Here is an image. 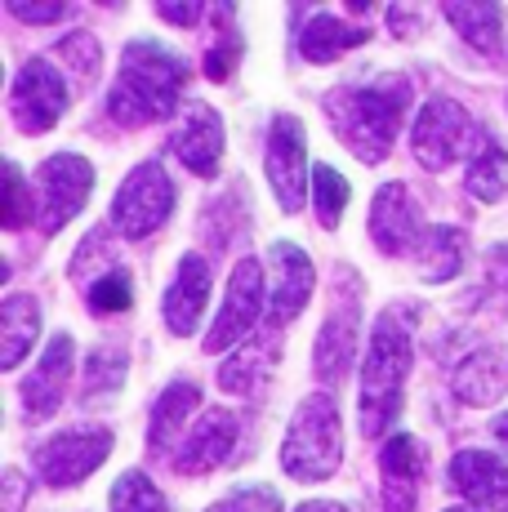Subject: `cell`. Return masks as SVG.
I'll return each mask as SVG.
<instances>
[{
    "label": "cell",
    "instance_id": "obj_17",
    "mask_svg": "<svg viewBox=\"0 0 508 512\" xmlns=\"http://www.w3.org/2000/svg\"><path fill=\"white\" fill-rule=\"evenodd\" d=\"M379 468H384V508L415 512L419 481H424V446L410 432H393L379 450Z\"/></svg>",
    "mask_w": 508,
    "mask_h": 512
},
{
    "label": "cell",
    "instance_id": "obj_8",
    "mask_svg": "<svg viewBox=\"0 0 508 512\" xmlns=\"http://www.w3.org/2000/svg\"><path fill=\"white\" fill-rule=\"evenodd\" d=\"M112 432L107 428H72V432H54L41 450H36V472H41L45 486L67 490L81 486L94 468L112 455Z\"/></svg>",
    "mask_w": 508,
    "mask_h": 512
},
{
    "label": "cell",
    "instance_id": "obj_40",
    "mask_svg": "<svg viewBox=\"0 0 508 512\" xmlns=\"http://www.w3.org/2000/svg\"><path fill=\"white\" fill-rule=\"evenodd\" d=\"M295 512H348L339 499H308V504H299Z\"/></svg>",
    "mask_w": 508,
    "mask_h": 512
},
{
    "label": "cell",
    "instance_id": "obj_34",
    "mask_svg": "<svg viewBox=\"0 0 508 512\" xmlns=\"http://www.w3.org/2000/svg\"><path fill=\"white\" fill-rule=\"evenodd\" d=\"M58 58H67V67L81 76V85H90L94 76H99V41H94L90 32L63 36V41H58Z\"/></svg>",
    "mask_w": 508,
    "mask_h": 512
},
{
    "label": "cell",
    "instance_id": "obj_11",
    "mask_svg": "<svg viewBox=\"0 0 508 512\" xmlns=\"http://www.w3.org/2000/svg\"><path fill=\"white\" fill-rule=\"evenodd\" d=\"M268 183L272 196L286 214L304 210V196H308V156H304V121L290 112H281L268 130Z\"/></svg>",
    "mask_w": 508,
    "mask_h": 512
},
{
    "label": "cell",
    "instance_id": "obj_1",
    "mask_svg": "<svg viewBox=\"0 0 508 512\" xmlns=\"http://www.w3.org/2000/svg\"><path fill=\"white\" fill-rule=\"evenodd\" d=\"M183 85H188L183 58L170 54L161 41L139 36V41H130L121 54L112 94H107V116H112L116 125H125V130L165 121V116L174 112V103H179Z\"/></svg>",
    "mask_w": 508,
    "mask_h": 512
},
{
    "label": "cell",
    "instance_id": "obj_7",
    "mask_svg": "<svg viewBox=\"0 0 508 512\" xmlns=\"http://www.w3.org/2000/svg\"><path fill=\"white\" fill-rule=\"evenodd\" d=\"M67 98H72V90H67L63 72H54L50 58H32V63H23V72L14 76L9 116H14V125L23 134H45L63 121Z\"/></svg>",
    "mask_w": 508,
    "mask_h": 512
},
{
    "label": "cell",
    "instance_id": "obj_12",
    "mask_svg": "<svg viewBox=\"0 0 508 512\" xmlns=\"http://www.w3.org/2000/svg\"><path fill=\"white\" fill-rule=\"evenodd\" d=\"M433 223H424V210L410 196L406 183H384L370 201V241L384 254H410L424 245Z\"/></svg>",
    "mask_w": 508,
    "mask_h": 512
},
{
    "label": "cell",
    "instance_id": "obj_36",
    "mask_svg": "<svg viewBox=\"0 0 508 512\" xmlns=\"http://www.w3.org/2000/svg\"><path fill=\"white\" fill-rule=\"evenodd\" d=\"M237 58H241V41H237V36L219 41V49H210V54H205V72H210V81H228L232 67H237Z\"/></svg>",
    "mask_w": 508,
    "mask_h": 512
},
{
    "label": "cell",
    "instance_id": "obj_24",
    "mask_svg": "<svg viewBox=\"0 0 508 512\" xmlns=\"http://www.w3.org/2000/svg\"><path fill=\"white\" fill-rule=\"evenodd\" d=\"M201 406V388L192 379H174L170 388L156 397L152 406V423H148V446L156 450V455H165V450L179 441L183 423H188V415Z\"/></svg>",
    "mask_w": 508,
    "mask_h": 512
},
{
    "label": "cell",
    "instance_id": "obj_10",
    "mask_svg": "<svg viewBox=\"0 0 508 512\" xmlns=\"http://www.w3.org/2000/svg\"><path fill=\"white\" fill-rule=\"evenodd\" d=\"M36 187H41V223L45 232H63L76 214L85 210L94 187V165L76 152H58L36 170Z\"/></svg>",
    "mask_w": 508,
    "mask_h": 512
},
{
    "label": "cell",
    "instance_id": "obj_38",
    "mask_svg": "<svg viewBox=\"0 0 508 512\" xmlns=\"http://www.w3.org/2000/svg\"><path fill=\"white\" fill-rule=\"evenodd\" d=\"M156 14L165 18V23H179V27H192L205 18V5H197V0H183V5H174V0H161L156 5Z\"/></svg>",
    "mask_w": 508,
    "mask_h": 512
},
{
    "label": "cell",
    "instance_id": "obj_15",
    "mask_svg": "<svg viewBox=\"0 0 508 512\" xmlns=\"http://www.w3.org/2000/svg\"><path fill=\"white\" fill-rule=\"evenodd\" d=\"M170 152L201 179H214L223 161V121L205 103H192L170 130Z\"/></svg>",
    "mask_w": 508,
    "mask_h": 512
},
{
    "label": "cell",
    "instance_id": "obj_5",
    "mask_svg": "<svg viewBox=\"0 0 508 512\" xmlns=\"http://www.w3.org/2000/svg\"><path fill=\"white\" fill-rule=\"evenodd\" d=\"M482 134L486 130L459 103H451V98H428L415 116L410 147H415V161L424 165V170L442 174V170H451L455 161L473 156L477 143H482Z\"/></svg>",
    "mask_w": 508,
    "mask_h": 512
},
{
    "label": "cell",
    "instance_id": "obj_30",
    "mask_svg": "<svg viewBox=\"0 0 508 512\" xmlns=\"http://www.w3.org/2000/svg\"><path fill=\"white\" fill-rule=\"evenodd\" d=\"M348 196H353V187H348V179L335 165H317L312 170V205H317V219L326 232L339 228V214H344Z\"/></svg>",
    "mask_w": 508,
    "mask_h": 512
},
{
    "label": "cell",
    "instance_id": "obj_9",
    "mask_svg": "<svg viewBox=\"0 0 508 512\" xmlns=\"http://www.w3.org/2000/svg\"><path fill=\"white\" fill-rule=\"evenodd\" d=\"M268 290H263V268L259 259H241L228 277V294H223V308L214 317V326L205 330V352H228L232 343H241L246 334L259 326L263 308H268Z\"/></svg>",
    "mask_w": 508,
    "mask_h": 512
},
{
    "label": "cell",
    "instance_id": "obj_25",
    "mask_svg": "<svg viewBox=\"0 0 508 512\" xmlns=\"http://www.w3.org/2000/svg\"><path fill=\"white\" fill-rule=\"evenodd\" d=\"M464 187L468 196H477V201H500L508 192V152L504 143L495 139L491 130L482 134V143H477V152L468 156V170H464Z\"/></svg>",
    "mask_w": 508,
    "mask_h": 512
},
{
    "label": "cell",
    "instance_id": "obj_35",
    "mask_svg": "<svg viewBox=\"0 0 508 512\" xmlns=\"http://www.w3.org/2000/svg\"><path fill=\"white\" fill-rule=\"evenodd\" d=\"M210 512H286V504L277 499V490L250 486V490H232V495L219 499Z\"/></svg>",
    "mask_w": 508,
    "mask_h": 512
},
{
    "label": "cell",
    "instance_id": "obj_32",
    "mask_svg": "<svg viewBox=\"0 0 508 512\" xmlns=\"http://www.w3.org/2000/svg\"><path fill=\"white\" fill-rule=\"evenodd\" d=\"M85 303H90V312H99V317H112V312H125V308H130V303H134L130 272H125V268L99 272V277L90 281V290H85Z\"/></svg>",
    "mask_w": 508,
    "mask_h": 512
},
{
    "label": "cell",
    "instance_id": "obj_39",
    "mask_svg": "<svg viewBox=\"0 0 508 512\" xmlns=\"http://www.w3.org/2000/svg\"><path fill=\"white\" fill-rule=\"evenodd\" d=\"M491 290L500 299V308L508 303V245H495L491 250Z\"/></svg>",
    "mask_w": 508,
    "mask_h": 512
},
{
    "label": "cell",
    "instance_id": "obj_14",
    "mask_svg": "<svg viewBox=\"0 0 508 512\" xmlns=\"http://www.w3.org/2000/svg\"><path fill=\"white\" fill-rule=\"evenodd\" d=\"M72 361H76L72 334H54L50 348H45V357L36 361V370L23 379V410H27V419H50L54 410L67 401Z\"/></svg>",
    "mask_w": 508,
    "mask_h": 512
},
{
    "label": "cell",
    "instance_id": "obj_31",
    "mask_svg": "<svg viewBox=\"0 0 508 512\" xmlns=\"http://www.w3.org/2000/svg\"><path fill=\"white\" fill-rule=\"evenodd\" d=\"M112 512H170V504L152 486L148 472H125L112 486Z\"/></svg>",
    "mask_w": 508,
    "mask_h": 512
},
{
    "label": "cell",
    "instance_id": "obj_27",
    "mask_svg": "<svg viewBox=\"0 0 508 512\" xmlns=\"http://www.w3.org/2000/svg\"><path fill=\"white\" fill-rule=\"evenodd\" d=\"M446 18L459 36L482 54H504V9L500 5H446Z\"/></svg>",
    "mask_w": 508,
    "mask_h": 512
},
{
    "label": "cell",
    "instance_id": "obj_20",
    "mask_svg": "<svg viewBox=\"0 0 508 512\" xmlns=\"http://www.w3.org/2000/svg\"><path fill=\"white\" fill-rule=\"evenodd\" d=\"M295 23H299V32H295L299 54L308 63H335L339 54L366 45V27L344 23L339 14H326V9H299Z\"/></svg>",
    "mask_w": 508,
    "mask_h": 512
},
{
    "label": "cell",
    "instance_id": "obj_42",
    "mask_svg": "<svg viewBox=\"0 0 508 512\" xmlns=\"http://www.w3.org/2000/svg\"><path fill=\"white\" fill-rule=\"evenodd\" d=\"M455 512H464V508H455Z\"/></svg>",
    "mask_w": 508,
    "mask_h": 512
},
{
    "label": "cell",
    "instance_id": "obj_16",
    "mask_svg": "<svg viewBox=\"0 0 508 512\" xmlns=\"http://www.w3.org/2000/svg\"><path fill=\"white\" fill-rule=\"evenodd\" d=\"M210 285H214L210 263L201 254H183L179 268H174L170 290H165V326H170V334H179V339L197 334L205 303H210Z\"/></svg>",
    "mask_w": 508,
    "mask_h": 512
},
{
    "label": "cell",
    "instance_id": "obj_29",
    "mask_svg": "<svg viewBox=\"0 0 508 512\" xmlns=\"http://www.w3.org/2000/svg\"><path fill=\"white\" fill-rule=\"evenodd\" d=\"M125 388V352L121 348H94L85 361V383L81 401H107Z\"/></svg>",
    "mask_w": 508,
    "mask_h": 512
},
{
    "label": "cell",
    "instance_id": "obj_13",
    "mask_svg": "<svg viewBox=\"0 0 508 512\" xmlns=\"http://www.w3.org/2000/svg\"><path fill=\"white\" fill-rule=\"evenodd\" d=\"M312 290H317V272L312 259L295 241L272 245V285H268V326H290L299 312L308 308Z\"/></svg>",
    "mask_w": 508,
    "mask_h": 512
},
{
    "label": "cell",
    "instance_id": "obj_37",
    "mask_svg": "<svg viewBox=\"0 0 508 512\" xmlns=\"http://www.w3.org/2000/svg\"><path fill=\"white\" fill-rule=\"evenodd\" d=\"M9 14L23 23H63L72 9L67 5H32V0H9Z\"/></svg>",
    "mask_w": 508,
    "mask_h": 512
},
{
    "label": "cell",
    "instance_id": "obj_22",
    "mask_svg": "<svg viewBox=\"0 0 508 512\" xmlns=\"http://www.w3.org/2000/svg\"><path fill=\"white\" fill-rule=\"evenodd\" d=\"M451 388L464 406H495L508 392V348L491 343V348H477L473 357H464Z\"/></svg>",
    "mask_w": 508,
    "mask_h": 512
},
{
    "label": "cell",
    "instance_id": "obj_33",
    "mask_svg": "<svg viewBox=\"0 0 508 512\" xmlns=\"http://www.w3.org/2000/svg\"><path fill=\"white\" fill-rule=\"evenodd\" d=\"M0 219H5L9 232H18L27 219H36V192H27L18 165H9V174H5V210H0Z\"/></svg>",
    "mask_w": 508,
    "mask_h": 512
},
{
    "label": "cell",
    "instance_id": "obj_23",
    "mask_svg": "<svg viewBox=\"0 0 508 512\" xmlns=\"http://www.w3.org/2000/svg\"><path fill=\"white\" fill-rule=\"evenodd\" d=\"M36 334H41V308H36V299L32 294H9L0 303V366L14 370L36 348Z\"/></svg>",
    "mask_w": 508,
    "mask_h": 512
},
{
    "label": "cell",
    "instance_id": "obj_3",
    "mask_svg": "<svg viewBox=\"0 0 508 512\" xmlns=\"http://www.w3.org/2000/svg\"><path fill=\"white\" fill-rule=\"evenodd\" d=\"M410 374V326L402 312H379L375 330H370V348L361 361V432L379 437L393 428L397 410H402Z\"/></svg>",
    "mask_w": 508,
    "mask_h": 512
},
{
    "label": "cell",
    "instance_id": "obj_21",
    "mask_svg": "<svg viewBox=\"0 0 508 512\" xmlns=\"http://www.w3.org/2000/svg\"><path fill=\"white\" fill-rule=\"evenodd\" d=\"M455 490L477 508H500L508 504V464L486 450H459L451 459Z\"/></svg>",
    "mask_w": 508,
    "mask_h": 512
},
{
    "label": "cell",
    "instance_id": "obj_6",
    "mask_svg": "<svg viewBox=\"0 0 508 512\" xmlns=\"http://www.w3.org/2000/svg\"><path fill=\"white\" fill-rule=\"evenodd\" d=\"M174 196L179 192H174V179L165 174V165L156 161L134 165L112 201V228L125 241H143V236H152L174 214Z\"/></svg>",
    "mask_w": 508,
    "mask_h": 512
},
{
    "label": "cell",
    "instance_id": "obj_19",
    "mask_svg": "<svg viewBox=\"0 0 508 512\" xmlns=\"http://www.w3.org/2000/svg\"><path fill=\"white\" fill-rule=\"evenodd\" d=\"M237 415L232 410H205L197 428L183 437L179 455H174V464L183 472H210L219 464H228V455L237 450Z\"/></svg>",
    "mask_w": 508,
    "mask_h": 512
},
{
    "label": "cell",
    "instance_id": "obj_28",
    "mask_svg": "<svg viewBox=\"0 0 508 512\" xmlns=\"http://www.w3.org/2000/svg\"><path fill=\"white\" fill-rule=\"evenodd\" d=\"M277 361V343H246L241 352H232L219 370V388L223 392H254L263 379L272 374Z\"/></svg>",
    "mask_w": 508,
    "mask_h": 512
},
{
    "label": "cell",
    "instance_id": "obj_18",
    "mask_svg": "<svg viewBox=\"0 0 508 512\" xmlns=\"http://www.w3.org/2000/svg\"><path fill=\"white\" fill-rule=\"evenodd\" d=\"M357 321H361V299L339 294V303L330 308L326 326L317 334V374L326 383H339L357 361Z\"/></svg>",
    "mask_w": 508,
    "mask_h": 512
},
{
    "label": "cell",
    "instance_id": "obj_26",
    "mask_svg": "<svg viewBox=\"0 0 508 512\" xmlns=\"http://www.w3.org/2000/svg\"><path fill=\"white\" fill-rule=\"evenodd\" d=\"M464 250H468V236L464 228H451V223H433L419 245V277L424 281H451L459 268H464Z\"/></svg>",
    "mask_w": 508,
    "mask_h": 512
},
{
    "label": "cell",
    "instance_id": "obj_4",
    "mask_svg": "<svg viewBox=\"0 0 508 512\" xmlns=\"http://www.w3.org/2000/svg\"><path fill=\"white\" fill-rule=\"evenodd\" d=\"M344 459V428H339V406L330 392H312L299 401L295 419L286 428L281 446V468L295 481H326L339 472Z\"/></svg>",
    "mask_w": 508,
    "mask_h": 512
},
{
    "label": "cell",
    "instance_id": "obj_41",
    "mask_svg": "<svg viewBox=\"0 0 508 512\" xmlns=\"http://www.w3.org/2000/svg\"><path fill=\"white\" fill-rule=\"evenodd\" d=\"M495 437H500L504 446H508V415H500V419H495Z\"/></svg>",
    "mask_w": 508,
    "mask_h": 512
},
{
    "label": "cell",
    "instance_id": "obj_2",
    "mask_svg": "<svg viewBox=\"0 0 508 512\" xmlns=\"http://www.w3.org/2000/svg\"><path fill=\"white\" fill-rule=\"evenodd\" d=\"M410 85L402 76H388L375 85H339L326 94V116L335 125L339 143L366 165H379L397 143V130L406 121Z\"/></svg>",
    "mask_w": 508,
    "mask_h": 512
}]
</instances>
